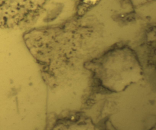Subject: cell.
I'll list each match as a JSON object with an SVG mask.
<instances>
[{
  "instance_id": "cell-1",
  "label": "cell",
  "mask_w": 156,
  "mask_h": 130,
  "mask_svg": "<svg viewBox=\"0 0 156 130\" xmlns=\"http://www.w3.org/2000/svg\"><path fill=\"white\" fill-rule=\"evenodd\" d=\"M48 0H0V27L13 28L36 20Z\"/></svg>"
}]
</instances>
